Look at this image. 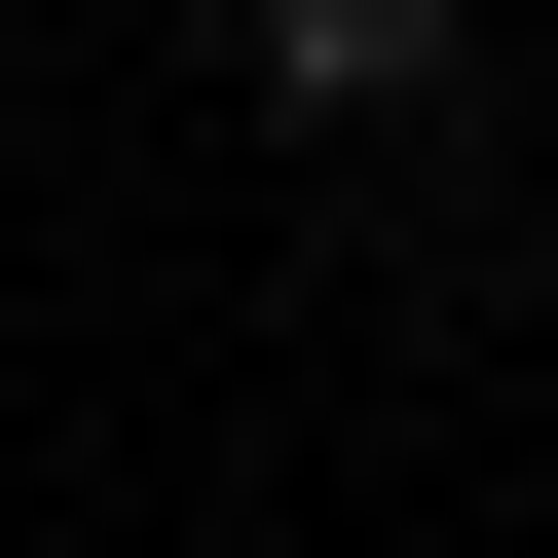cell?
Wrapping results in <instances>:
<instances>
[{"label":"cell","mask_w":558,"mask_h":558,"mask_svg":"<svg viewBox=\"0 0 558 558\" xmlns=\"http://www.w3.org/2000/svg\"><path fill=\"white\" fill-rule=\"evenodd\" d=\"M223 75H260V112H299V149H336V112H447L484 38H447V0H260V38H223Z\"/></svg>","instance_id":"cell-1"}]
</instances>
